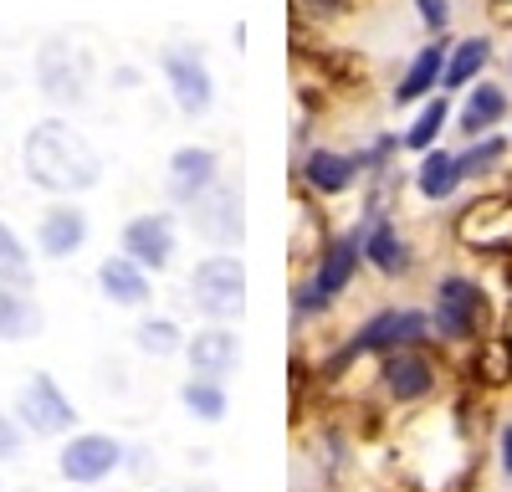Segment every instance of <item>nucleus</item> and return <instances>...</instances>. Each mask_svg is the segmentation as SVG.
Instances as JSON below:
<instances>
[{"mask_svg": "<svg viewBox=\"0 0 512 492\" xmlns=\"http://www.w3.org/2000/svg\"><path fill=\"white\" fill-rule=\"evenodd\" d=\"M507 139H512V123H507Z\"/></svg>", "mask_w": 512, "mask_h": 492, "instance_id": "40", "label": "nucleus"}, {"mask_svg": "<svg viewBox=\"0 0 512 492\" xmlns=\"http://www.w3.org/2000/svg\"><path fill=\"white\" fill-rule=\"evenodd\" d=\"M436 380H441V369H436V359L425 349H390V354H379V385H384V395L400 400V405L425 400L436 390Z\"/></svg>", "mask_w": 512, "mask_h": 492, "instance_id": "15", "label": "nucleus"}, {"mask_svg": "<svg viewBox=\"0 0 512 492\" xmlns=\"http://www.w3.org/2000/svg\"><path fill=\"white\" fill-rule=\"evenodd\" d=\"M497 462H502V477L512 482V421L497 431Z\"/></svg>", "mask_w": 512, "mask_h": 492, "instance_id": "34", "label": "nucleus"}, {"mask_svg": "<svg viewBox=\"0 0 512 492\" xmlns=\"http://www.w3.org/2000/svg\"><path fill=\"white\" fill-rule=\"evenodd\" d=\"M134 344H139V354L169 359V354H180V349H185V334H180V323H175V318H144V323L134 328Z\"/></svg>", "mask_w": 512, "mask_h": 492, "instance_id": "30", "label": "nucleus"}, {"mask_svg": "<svg viewBox=\"0 0 512 492\" xmlns=\"http://www.w3.org/2000/svg\"><path fill=\"white\" fill-rule=\"evenodd\" d=\"M359 231H364V267H374L379 277H410L415 267V246L410 236L400 231L395 216H359Z\"/></svg>", "mask_w": 512, "mask_h": 492, "instance_id": "17", "label": "nucleus"}, {"mask_svg": "<svg viewBox=\"0 0 512 492\" xmlns=\"http://www.w3.org/2000/svg\"><path fill=\"white\" fill-rule=\"evenodd\" d=\"M159 67H164V82H169V98H175V108L185 118H205L216 108V72L200 57V47H164Z\"/></svg>", "mask_w": 512, "mask_h": 492, "instance_id": "9", "label": "nucleus"}, {"mask_svg": "<svg viewBox=\"0 0 512 492\" xmlns=\"http://www.w3.org/2000/svg\"><path fill=\"white\" fill-rule=\"evenodd\" d=\"M216 180H221V154L210 144H180L164 164V185L175 205H195Z\"/></svg>", "mask_w": 512, "mask_h": 492, "instance_id": "16", "label": "nucleus"}, {"mask_svg": "<svg viewBox=\"0 0 512 492\" xmlns=\"http://www.w3.org/2000/svg\"><path fill=\"white\" fill-rule=\"evenodd\" d=\"M0 282L6 287H31L36 282V267H31V252H26V241L0 221Z\"/></svg>", "mask_w": 512, "mask_h": 492, "instance_id": "29", "label": "nucleus"}, {"mask_svg": "<svg viewBox=\"0 0 512 492\" xmlns=\"http://www.w3.org/2000/svg\"><path fill=\"white\" fill-rule=\"evenodd\" d=\"M436 339V328H431V313L425 308H379L374 318H364L354 328V339L344 344V354H338L328 369H344L349 359L359 354H390V349H425Z\"/></svg>", "mask_w": 512, "mask_h": 492, "instance_id": "6", "label": "nucleus"}, {"mask_svg": "<svg viewBox=\"0 0 512 492\" xmlns=\"http://www.w3.org/2000/svg\"><path fill=\"white\" fill-rule=\"evenodd\" d=\"M431 328L441 344H477L492 328V293L466 277V272H446L431 287Z\"/></svg>", "mask_w": 512, "mask_h": 492, "instance_id": "3", "label": "nucleus"}, {"mask_svg": "<svg viewBox=\"0 0 512 492\" xmlns=\"http://www.w3.org/2000/svg\"><path fill=\"white\" fill-rule=\"evenodd\" d=\"M410 185H415V195H420L425 205H446V200H456L461 185H466L461 170H456V149H446V144L425 149L420 164L410 170Z\"/></svg>", "mask_w": 512, "mask_h": 492, "instance_id": "22", "label": "nucleus"}, {"mask_svg": "<svg viewBox=\"0 0 512 492\" xmlns=\"http://www.w3.org/2000/svg\"><path fill=\"white\" fill-rule=\"evenodd\" d=\"M297 185L318 200H333V195H349L354 185H364V164L354 149H333V144H308L303 149V164H297Z\"/></svg>", "mask_w": 512, "mask_h": 492, "instance_id": "11", "label": "nucleus"}, {"mask_svg": "<svg viewBox=\"0 0 512 492\" xmlns=\"http://www.w3.org/2000/svg\"><path fill=\"white\" fill-rule=\"evenodd\" d=\"M36 88L41 98H52L62 108H77V103H88V88H93V57L82 41L72 36H47L41 41V52H36Z\"/></svg>", "mask_w": 512, "mask_h": 492, "instance_id": "7", "label": "nucleus"}, {"mask_svg": "<svg viewBox=\"0 0 512 492\" xmlns=\"http://www.w3.org/2000/svg\"><path fill=\"white\" fill-rule=\"evenodd\" d=\"M487 6H492V11H497V6H507V0H487Z\"/></svg>", "mask_w": 512, "mask_h": 492, "instance_id": "37", "label": "nucleus"}, {"mask_svg": "<svg viewBox=\"0 0 512 492\" xmlns=\"http://www.w3.org/2000/svg\"><path fill=\"white\" fill-rule=\"evenodd\" d=\"M507 72H512V47H507Z\"/></svg>", "mask_w": 512, "mask_h": 492, "instance_id": "39", "label": "nucleus"}, {"mask_svg": "<svg viewBox=\"0 0 512 492\" xmlns=\"http://www.w3.org/2000/svg\"><path fill=\"white\" fill-rule=\"evenodd\" d=\"M359 267H364V231H359V226L333 231V236H328V246L313 257L308 277L292 287V318H297V323L323 318V313H328V308H333V303L354 287Z\"/></svg>", "mask_w": 512, "mask_h": 492, "instance_id": "2", "label": "nucleus"}, {"mask_svg": "<svg viewBox=\"0 0 512 492\" xmlns=\"http://www.w3.org/2000/svg\"><path fill=\"white\" fill-rule=\"evenodd\" d=\"M456 134L461 139H482V134H497L502 123H512V88H502V82L482 77L472 82V88L461 93V108H456Z\"/></svg>", "mask_w": 512, "mask_h": 492, "instance_id": "18", "label": "nucleus"}, {"mask_svg": "<svg viewBox=\"0 0 512 492\" xmlns=\"http://www.w3.org/2000/svg\"><path fill=\"white\" fill-rule=\"evenodd\" d=\"M180 405L190 410L195 421H205V426H221V421H226V410H231L226 380H205V375H190V380L180 385Z\"/></svg>", "mask_w": 512, "mask_h": 492, "instance_id": "28", "label": "nucleus"}, {"mask_svg": "<svg viewBox=\"0 0 512 492\" xmlns=\"http://www.w3.org/2000/svg\"><path fill=\"white\" fill-rule=\"evenodd\" d=\"M415 16H420V26L431 31V36H446L456 6H451V0H415Z\"/></svg>", "mask_w": 512, "mask_h": 492, "instance_id": "31", "label": "nucleus"}, {"mask_svg": "<svg viewBox=\"0 0 512 492\" xmlns=\"http://www.w3.org/2000/svg\"><path fill=\"white\" fill-rule=\"evenodd\" d=\"M123 457H128V446H123L118 436L82 431V436H72V441L57 451V472H62V482H72V487H98V482H108V477L123 467Z\"/></svg>", "mask_w": 512, "mask_h": 492, "instance_id": "10", "label": "nucleus"}, {"mask_svg": "<svg viewBox=\"0 0 512 492\" xmlns=\"http://www.w3.org/2000/svg\"><path fill=\"white\" fill-rule=\"evenodd\" d=\"M472 349H477V359H472L477 385H487V390L512 385V339H507V334H492V328H487Z\"/></svg>", "mask_w": 512, "mask_h": 492, "instance_id": "27", "label": "nucleus"}, {"mask_svg": "<svg viewBox=\"0 0 512 492\" xmlns=\"http://www.w3.org/2000/svg\"><path fill=\"white\" fill-rule=\"evenodd\" d=\"M190 308L210 323H236L246 313V267L236 252H210L190 272Z\"/></svg>", "mask_w": 512, "mask_h": 492, "instance_id": "5", "label": "nucleus"}, {"mask_svg": "<svg viewBox=\"0 0 512 492\" xmlns=\"http://www.w3.org/2000/svg\"><path fill=\"white\" fill-rule=\"evenodd\" d=\"M175 246H180V226L169 211H139L128 216L123 226V257H134L144 272H164L175 262Z\"/></svg>", "mask_w": 512, "mask_h": 492, "instance_id": "13", "label": "nucleus"}, {"mask_svg": "<svg viewBox=\"0 0 512 492\" xmlns=\"http://www.w3.org/2000/svg\"><path fill=\"white\" fill-rule=\"evenodd\" d=\"M82 241H88V211H82L77 200H57V205L41 211V221H36V252L47 262L77 257Z\"/></svg>", "mask_w": 512, "mask_h": 492, "instance_id": "19", "label": "nucleus"}, {"mask_svg": "<svg viewBox=\"0 0 512 492\" xmlns=\"http://www.w3.org/2000/svg\"><path fill=\"white\" fill-rule=\"evenodd\" d=\"M502 277H507V293H512V257H502Z\"/></svg>", "mask_w": 512, "mask_h": 492, "instance_id": "35", "label": "nucleus"}, {"mask_svg": "<svg viewBox=\"0 0 512 492\" xmlns=\"http://www.w3.org/2000/svg\"><path fill=\"white\" fill-rule=\"evenodd\" d=\"M21 441H26V426H21L16 416H6V410H0V462L21 457Z\"/></svg>", "mask_w": 512, "mask_h": 492, "instance_id": "32", "label": "nucleus"}, {"mask_svg": "<svg viewBox=\"0 0 512 492\" xmlns=\"http://www.w3.org/2000/svg\"><path fill=\"white\" fill-rule=\"evenodd\" d=\"M98 287H103V298L118 303V308H144V303L154 298L149 272H144L134 257H123V252L98 262Z\"/></svg>", "mask_w": 512, "mask_h": 492, "instance_id": "23", "label": "nucleus"}, {"mask_svg": "<svg viewBox=\"0 0 512 492\" xmlns=\"http://www.w3.org/2000/svg\"><path fill=\"white\" fill-rule=\"evenodd\" d=\"M185 359H190V375H205V380H226L236 359H241V339L231 323H210V328H195L185 339Z\"/></svg>", "mask_w": 512, "mask_h": 492, "instance_id": "20", "label": "nucleus"}, {"mask_svg": "<svg viewBox=\"0 0 512 492\" xmlns=\"http://www.w3.org/2000/svg\"><path fill=\"white\" fill-rule=\"evenodd\" d=\"M21 170L36 190L72 200L103 180V154L88 144V134L72 129V118H36L21 139Z\"/></svg>", "mask_w": 512, "mask_h": 492, "instance_id": "1", "label": "nucleus"}, {"mask_svg": "<svg viewBox=\"0 0 512 492\" xmlns=\"http://www.w3.org/2000/svg\"><path fill=\"white\" fill-rule=\"evenodd\" d=\"M451 31L446 36H431L420 52H410V62L400 67V77H395V88H390V103L395 108H415V103H425L431 93H441V72H446V57H451Z\"/></svg>", "mask_w": 512, "mask_h": 492, "instance_id": "14", "label": "nucleus"}, {"mask_svg": "<svg viewBox=\"0 0 512 492\" xmlns=\"http://www.w3.org/2000/svg\"><path fill=\"white\" fill-rule=\"evenodd\" d=\"M41 308L26 298V287H6L0 282V344H21L41 334Z\"/></svg>", "mask_w": 512, "mask_h": 492, "instance_id": "26", "label": "nucleus"}, {"mask_svg": "<svg viewBox=\"0 0 512 492\" xmlns=\"http://www.w3.org/2000/svg\"><path fill=\"white\" fill-rule=\"evenodd\" d=\"M492 57H497V47H492L487 31L456 36V41H451V57H446V72H441V93L456 98V93L472 88V82H482L487 67H492Z\"/></svg>", "mask_w": 512, "mask_h": 492, "instance_id": "21", "label": "nucleus"}, {"mask_svg": "<svg viewBox=\"0 0 512 492\" xmlns=\"http://www.w3.org/2000/svg\"><path fill=\"white\" fill-rule=\"evenodd\" d=\"M190 492H221V487H216V482H195Z\"/></svg>", "mask_w": 512, "mask_h": 492, "instance_id": "36", "label": "nucleus"}, {"mask_svg": "<svg viewBox=\"0 0 512 492\" xmlns=\"http://www.w3.org/2000/svg\"><path fill=\"white\" fill-rule=\"evenodd\" d=\"M451 236L472 257H512V185H487L451 216Z\"/></svg>", "mask_w": 512, "mask_h": 492, "instance_id": "4", "label": "nucleus"}, {"mask_svg": "<svg viewBox=\"0 0 512 492\" xmlns=\"http://www.w3.org/2000/svg\"><path fill=\"white\" fill-rule=\"evenodd\" d=\"M16 421L31 431V436H67L72 421H77V410L72 400L62 395V385L41 369V375H31L16 395Z\"/></svg>", "mask_w": 512, "mask_h": 492, "instance_id": "12", "label": "nucleus"}, {"mask_svg": "<svg viewBox=\"0 0 512 492\" xmlns=\"http://www.w3.org/2000/svg\"><path fill=\"white\" fill-rule=\"evenodd\" d=\"M451 118H456V103H451V93H431L425 103H415V118L400 129V149H410V154H425V149H436L441 144V134L451 129Z\"/></svg>", "mask_w": 512, "mask_h": 492, "instance_id": "24", "label": "nucleus"}, {"mask_svg": "<svg viewBox=\"0 0 512 492\" xmlns=\"http://www.w3.org/2000/svg\"><path fill=\"white\" fill-rule=\"evenodd\" d=\"M297 11L313 16V21H333V16H349L354 0H297Z\"/></svg>", "mask_w": 512, "mask_h": 492, "instance_id": "33", "label": "nucleus"}, {"mask_svg": "<svg viewBox=\"0 0 512 492\" xmlns=\"http://www.w3.org/2000/svg\"><path fill=\"white\" fill-rule=\"evenodd\" d=\"M190 211V231L205 236L216 252H236L241 236H246V221H241V180H216L195 205H185Z\"/></svg>", "mask_w": 512, "mask_h": 492, "instance_id": "8", "label": "nucleus"}, {"mask_svg": "<svg viewBox=\"0 0 512 492\" xmlns=\"http://www.w3.org/2000/svg\"><path fill=\"white\" fill-rule=\"evenodd\" d=\"M512 159V139L507 134H482V139H466L456 149V170L466 185H482L487 175H502V164Z\"/></svg>", "mask_w": 512, "mask_h": 492, "instance_id": "25", "label": "nucleus"}, {"mask_svg": "<svg viewBox=\"0 0 512 492\" xmlns=\"http://www.w3.org/2000/svg\"><path fill=\"white\" fill-rule=\"evenodd\" d=\"M507 339H512V313H507Z\"/></svg>", "mask_w": 512, "mask_h": 492, "instance_id": "38", "label": "nucleus"}]
</instances>
